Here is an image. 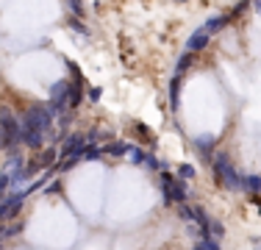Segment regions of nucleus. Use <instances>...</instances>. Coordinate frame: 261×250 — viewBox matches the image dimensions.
I'll list each match as a JSON object with an SVG mask.
<instances>
[{"instance_id":"nucleus-18","label":"nucleus","mask_w":261,"mask_h":250,"mask_svg":"<svg viewBox=\"0 0 261 250\" xmlns=\"http://www.w3.org/2000/svg\"><path fill=\"white\" fill-rule=\"evenodd\" d=\"M145 167H147V170H156V172H164V164H161V161H159L153 153L145 156Z\"/></svg>"},{"instance_id":"nucleus-11","label":"nucleus","mask_w":261,"mask_h":250,"mask_svg":"<svg viewBox=\"0 0 261 250\" xmlns=\"http://www.w3.org/2000/svg\"><path fill=\"white\" fill-rule=\"evenodd\" d=\"M228 22H231V17H228V14H217V17H211V20L203 25V28H206L208 34H217V31H222Z\"/></svg>"},{"instance_id":"nucleus-5","label":"nucleus","mask_w":261,"mask_h":250,"mask_svg":"<svg viewBox=\"0 0 261 250\" xmlns=\"http://www.w3.org/2000/svg\"><path fill=\"white\" fill-rule=\"evenodd\" d=\"M84 147H86V136L70 134V136H64V142H61L59 156H61V159H75V161H81V150H84Z\"/></svg>"},{"instance_id":"nucleus-3","label":"nucleus","mask_w":261,"mask_h":250,"mask_svg":"<svg viewBox=\"0 0 261 250\" xmlns=\"http://www.w3.org/2000/svg\"><path fill=\"white\" fill-rule=\"evenodd\" d=\"M20 142V117H14L9 109L0 111V147L11 150Z\"/></svg>"},{"instance_id":"nucleus-12","label":"nucleus","mask_w":261,"mask_h":250,"mask_svg":"<svg viewBox=\"0 0 261 250\" xmlns=\"http://www.w3.org/2000/svg\"><path fill=\"white\" fill-rule=\"evenodd\" d=\"M192 64H195V53H181V59L175 61V75H184Z\"/></svg>"},{"instance_id":"nucleus-19","label":"nucleus","mask_w":261,"mask_h":250,"mask_svg":"<svg viewBox=\"0 0 261 250\" xmlns=\"http://www.w3.org/2000/svg\"><path fill=\"white\" fill-rule=\"evenodd\" d=\"M192 250H222V247H220V242H217V239H200Z\"/></svg>"},{"instance_id":"nucleus-13","label":"nucleus","mask_w":261,"mask_h":250,"mask_svg":"<svg viewBox=\"0 0 261 250\" xmlns=\"http://www.w3.org/2000/svg\"><path fill=\"white\" fill-rule=\"evenodd\" d=\"M81 159H86V161H97V159H103V150L97 147V145H86L84 150H81Z\"/></svg>"},{"instance_id":"nucleus-16","label":"nucleus","mask_w":261,"mask_h":250,"mask_svg":"<svg viewBox=\"0 0 261 250\" xmlns=\"http://www.w3.org/2000/svg\"><path fill=\"white\" fill-rule=\"evenodd\" d=\"M130 128H134V134L139 136L142 142H150V139H153V136L147 134V125H145V122H130Z\"/></svg>"},{"instance_id":"nucleus-2","label":"nucleus","mask_w":261,"mask_h":250,"mask_svg":"<svg viewBox=\"0 0 261 250\" xmlns=\"http://www.w3.org/2000/svg\"><path fill=\"white\" fill-rule=\"evenodd\" d=\"M211 167H214L217 184H222L225 189H231V192H242V178H245V175L236 172V167L231 164L228 153H217L214 159H211Z\"/></svg>"},{"instance_id":"nucleus-23","label":"nucleus","mask_w":261,"mask_h":250,"mask_svg":"<svg viewBox=\"0 0 261 250\" xmlns=\"http://www.w3.org/2000/svg\"><path fill=\"white\" fill-rule=\"evenodd\" d=\"M6 239V228H0V242H3Z\"/></svg>"},{"instance_id":"nucleus-4","label":"nucleus","mask_w":261,"mask_h":250,"mask_svg":"<svg viewBox=\"0 0 261 250\" xmlns=\"http://www.w3.org/2000/svg\"><path fill=\"white\" fill-rule=\"evenodd\" d=\"M159 184H161V192H164L167 203H178V206H181L186 200V186H184V181L175 178V175H170L164 170V172H161V178H159Z\"/></svg>"},{"instance_id":"nucleus-22","label":"nucleus","mask_w":261,"mask_h":250,"mask_svg":"<svg viewBox=\"0 0 261 250\" xmlns=\"http://www.w3.org/2000/svg\"><path fill=\"white\" fill-rule=\"evenodd\" d=\"M253 203H256V206H258V211H261V197H253Z\"/></svg>"},{"instance_id":"nucleus-14","label":"nucleus","mask_w":261,"mask_h":250,"mask_svg":"<svg viewBox=\"0 0 261 250\" xmlns=\"http://www.w3.org/2000/svg\"><path fill=\"white\" fill-rule=\"evenodd\" d=\"M145 156H147V150H142V147L130 145V150H128V159L134 161V164H142V167H145Z\"/></svg>"},{"instance_id":"nucleus-6","label":"nucleus","mask_w":261,"mask_h":250,"mask_svg":"<svg viewBox=\"0 0 261 250\" xmlns=\"http://www.w3.org/2000/svg\"><path fill=\"white\" fill-rule=\"evenodd\" d=\"M208 42H211V34L200 25V28H197L195 34H192L189 39H186V53H195V56H197V50H203V47L208 45Z\"/></svg>"},{"instance_id":"nucleus-15","label":"nucleus","mask_w":261,"mask_h":250,"mask_svg":"<svg viewBox=\"0 0 261 250\" xmlns=\"http://www.w3.org/2000/svg\"><path fill=\"white\" fill-rule=\"evenodd\" d=\"M192 178H195V167L186 164V161L178 164V181H192Z\"/></svg>"},{"instance_id":"nucleus-7","label":"nucleus","mask_w":261,"mask_h":250,"mask_svg":"<svg viewBox=\"0 0 261 250\" xmlns=\"http://www.w3.org/2000/svg\"><path fill=\"white\" fill-rule=\"evenodd\" d=\"M192 145H195V150L200 156H206V159H208L211 153H217V150H214L217 147V136L214 134H197L195 139H192Z\"/></svg>"},{"instance_id":"nucleus-9","label":"nucleus","mask_w":261,"mask_h":250,"mask_svg":"<svg viewBox=\"0 0 261 250\" xmlns=\"http://www.w3.org/2000/svg\"><path fill=\"white\" fill-rule=\"evenodd\" d=\"M242 192H245V195H250V197H258V192H261V175H245V178H242Z\"/></svg>"},{"instance_id":"nucleus-21","label":"nucleus","mask_w":261,"mask_h":250,"mask_svg":"<svg viewBox=\"0 0 261 250\" xmlns=\"http://www.w3.org/2000/svg\"><path fill=\"white\" fill-rule=\"evenodd\" d=\"M100 97H103V89H100V86H92V89H89V100H92V103H97Z\"/></svg>"},{"instance_id":"nucleus-20","label":"nucleus","mask_w":261,"mask_h":250,"mask_svg":"<svg viewBox=\"0 0 261 250\" xmlns=\"http://www.w3.org/2000/svg\"><path fill=\"white\" fill-rule=\"evenodd\" d=\"M70 28H72V31H78V34H84V36H89V28H86V25H81L75 17L70 20Z\"/></svg>"},{"instance_id":"nucleus-10","label":"nucleus","mask_w":261,"mask_h":250,"mask_svg":"<svg viewBox=\"0 0 261 250\" xmlns=\"http://www.w3.org/2000/svg\"><path fill=\"white\" fill-rule=\"evenodd\" d=\"M167 97H170V106H172V109H178V100H181V75H172Z\"/></svg>"},{"instance_id":"nucleus-24","label":"nucleus","mask_w":261,"mask_h":250,"mask_svg":"<svg viewBox=\"0 0 261 250\" xmlns=\"http://www.w3.org/2000/svg\"><path fill=\"white\" fill-rule=\"evenodd\" d=\"M253 9H256V11H258V14H261V3H256V6H253Z\"/></svg>"},{"instance_id":"nucleus-25","label":"nucleus","mask_w":261,"mask_h":250,"mask_svg":"<svg viewBox=\"0 0 261 250\" xmlns=\"http://www.w3.org/2000/svg\"><path fill=\"white\" fill-rule=\"evenodd\" d=\"M0 250H3V245H0Z\"/></svg>"},{"instance_id":"nucleus-17","label":"nucleus","mask_w":261,"mask_h":250,"mask_svg":"<svg viewBox=\"0 0 261 250\" xmlns=\"http://www.w3.org/2000/svg\"><path fill=\"white\" fill-rule=\"evenodd\" d=\"M175 211H178V217H181L184 222H195V209H192V206H184V203H181Z\"/></svg>"},{"instance_id":"nucleus-8","label":"nucleus","mask_w":261,"mask_h":250,"mask_svg":"<svg viewBox=\"0 0 261 250\" xmlns=\"http://www.w3.org/2000/svg\"><path fill=\"white\" fill-rule=\"evenodd\" d=\"M103 150V156H128V150H130V145L128 142H122V139H111V142H106V145L100 147Z\"/></svg>"},{"instance_id":"nucleus-1","label":"nucleus","mask_w":261,"mask_h":250,"mask_svg":"<svg viewBox=\"0 0 261 250\" xmlns=\"http://www.w3.org/2000/svg\"><path fill=\"white\" fill-rule=\"evenodd\" d=\"M50 125H53V114H50V109H47V103L28 109L25 114L20 117V142L25 147H39L42 136L50 131Z\"/></svg>"}]
</instances>
